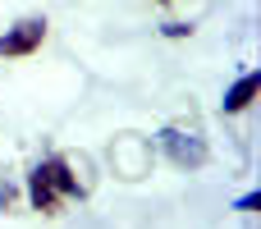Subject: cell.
I'll use <instances>...</instances> for the list:
<instances>
[{
    "instance_id": "cell-1",
    "label": "cell",
    "mask_w": 261,
    "mask_h": 229,
    "mask_svg": "<svg viewBox=\"0 0 261 229\" xmlns=\"http://www.w3.org/2000/svg\"><path fill=\"white\" fill-rule=\"evenodd\" d=\"M28 188H32V207L46 211V216H55V207L78 193V179H73L69 165L55 156V161H41V165L32 170V184H28Z\"/></svg>"
},
{
    "instance_id": "cell-3",
    "label": "cell",
    "mask_w": 261,
    "mask_h": 229,
    "mask_svg": "<svg viewBox=\"0 0 261 229\" xmlns=\"http://www.w3.org/2000/svg\"><path fill=\"white\" fill-rule=\"evenodd\" d=\"M41 37H46V23L41 18H28V23H18V28H9L0 37V55H32L41 46Z\"/></svg>"
},
{
    "instance_id": "cell-4",
    "label": "cell",
    "mask_w": 261,
    "mask_h": 229,
    "mask_svg": "<svg viewBox=\"0 0 261 229\" xmlns=\"http://www.w3.org/2000/svg\"><path fill=\"white\" fill-rule=\"evenodd\" d=\"M261 87V73H243L229 92H225V115H239V110H248L252 106V96H257Z\"/></svg>"
},
{
    "instance_id": "cell-2",
    "label": "cell",
    "mask_w": 261,
    "mask_h": 229,
    "mask_svg": "<svg viewBox=\"0 0 261 229\" xmlns=\"http://www.w3.org/2000/svg\"><path fill=\"white\" fill-rule=\"evenodd\" d=\"M161 142H165V151H170V161H174V165H188V170L206 165V142H202L197 133H179V129H165V133H161Z\"/></svg>"
},
{
    "instance_id": "cell-5",
    "label": "cell",
    "mask_w": 261,
    "mask_h": 229,
    "mask_svg": "<svg viewBox=\"0 0 261 229\" xmlns=\"http://www.w3.org/2000/svg\"><path fill=\"white\" fill-rule=\"evenodd\" d=\"M257 207H261V193H248V197L239 202V211H257Z\"/></svg>"
},
{
    "instance_id": "cell-6",
    "label": "cell",
    "mask_w": 261,
    "mask_h": 229,
    "mask_svg": "<svg viewBox=\"0 0 261 229\" xmlns=\"http://www.w3.org/2000/svg\"><path fill=\"white\" fill-rule=\"evenodd\" d=\"M156 5H170V0H156Z\"/></svg>"
}]
</instances>
